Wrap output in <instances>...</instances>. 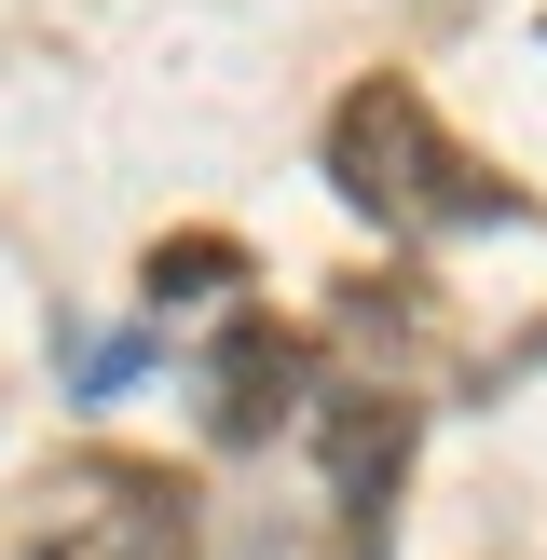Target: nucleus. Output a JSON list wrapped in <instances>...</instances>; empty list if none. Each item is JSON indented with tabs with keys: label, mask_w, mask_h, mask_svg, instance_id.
Listing matches in <instances>:
<instances>
[{
	"label": "nucleus",
	"mask_w": 547,
	"mask_h": 560,
	"mask_svg": "<svg viewBox=\"0 0 547 560\" xmlns=\"http://www.w3.org/2000/svg\"><path fill=\"white\" fill-rule=\"evenodd\" d=\"M328 178H342V206H370L383 233H479V219H520V191H492L479 164L438 137V109L410 96V82H356L342 96Z\"/></svg>",
	"instance_id": "f257e3e1"
},
{
	"label": "nucleus",
	"mask_w": 547,
	"mask_h": 560,
	"mask_svg": "<svg viewBox=\"0 0 547 560\" xmlns=\"http://www.w3.org/2000/svg\"><path fill=\"white\" fill-rule=\"evenodd\" d=\"M27 560H191V492L164 465H55L42 479V520H27Z\"/></svg>",
	"instance_id": "f03ea898"
},
{
	"label": "nucleus",
	"mask_w": 547,
	"mask_h": 560,
	"mask_svg": "<svg viewBox=\"0 0 547 560\" xmlns=\"http://www.w3.org/2000/svg\"><path fill=\"white\" fill-rule=\"evenodd\" d=\"M315 452H328V506L383 520V492H397V465H410V397L397 383H342V397L315 410Z\"/></svg>",
	"instance_id": "7ed1b4c3"
},
{
	"label": "nucleus",
	"mask_w": 547,
	"mask_h": 560,
	"mask_svg": "<svg viewBox=\"0 0 547 560\" xmlns=\"http://www.w3.org/2000/svg\"><path fill=\"white\" fill-rule=\"evenodd\" d=\"M288 383H301V342H274V328H233L206 424H219V438H274V424H288Z\"/></svg>",
	"instance_id": "20e7f679"
},
{
	"label": "nucleus",
	"mask_w": 547,
	"mask_h": 560,
	"mask_svg": "<svg viewBox=\"0 0 547 560\" xmlns=\"http://www.w3.org/2000/svg\"><path fill=\"white\" fill-rule=\"evenodd\" d=\"M233 288H246V246H233V233L151 246V315H206V301H233Z\"/></svg>",
	"instance_id": "39448f33"
}]
</instances>
